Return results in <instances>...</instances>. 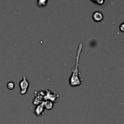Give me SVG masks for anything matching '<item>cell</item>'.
<instances>
[{"label":"cell","mask_w":124,"mask_h":124,"mask_svg":"<svg viewBox=\"0 0 124 124\" xmlns=\"http://www.w3.org/2000/svg\"><path fill=\"white\" fill-rule=\"evenodd\" d=\"M83 43H80L78 45V48L77 50V54L76 57H75V65L74 66V68L72 70V73H71V76L69 78V85L72 87H76V86H79L81 85L82 84V80L80 78V71H79V61H80V54L81 52L83 50Z\"/></svg>","instance_id":"1"},{"label":"cell","mask_w":124,"mask_h":124,"mask_svg":"<svg viewBox=\"0 0 124 124\" xmlns=\"http://www.w3.org/2000/svg\"><path fill=\"white\" fill-rule=\"evenodd\" d=\"M45 92V94L44 98H43L44 101L49 100V101H51L54 103L57 100V99L60 97V94L52 92L50 89H46Z\"/></svg>","instance_id":"2"},{"label":"cell","mask_w":124,"mask_h":124,"mask_svg":"<svg viewBox=\"0 0 124 124\" xmlns=\"http://www.w3.org/2000/svg\"><path fill=\"white\" fill-rule=\"evenodd\" d=\"M45 94V91H37L34 92V98L32 101V104L34 105V106H37L39 104L42 103L44 100H43V98H44V96Z\"/></svg>","instance_id":"3"},{"label":"cell","mask_w":124,"mask_h":124,"mask_svg":"<svg viewBox=\"0 0 124 124\" xmlns=\"http://www.w3.org/2000/svg\"><path fill=\"white\" fill-rule=\"evenodd\" d=\"M29 85H30V84L28 81L26 77L23 76L22 80L19 83V86H20V93L21 95H25L27 93V91H28V89L29 87Z\"/></svg>","instance_id":"4"},{"label":"cell","mask_w":124,"mask_h":124,"mask_svg":"<svg viewBox=\"0 0 124 124\" xmlns=\"http://www.w3.org/2000/svg\"><path fill=\"white\" fill-rule=\"evenodd\" d=\"M34 114L37 117H39L40 116L44 115V113H45V107H44L43 102L42 103L39 104L38 105L35 106V108L34 110Z\"/></svg>","instance_id":"5"},{"label":"cell","mask_w":124,"mask_h":124,"mask_svg":"<svg viewBox=\"0 0 124 124\" xmlns=\"http://www.w3.org/2000/svg\"><path fill=\"white\" fill-rule=\"evenodd\" d=\"M92 17H93V20L95 21V22H101L103 18H104V15L103 14L100 12V11H96L93 13V15H92Z\"/></svg>","instance_id":"6"},{"label":"cell","mask_w":124,"mask_h":124,"mask_svg":"<svg viewBox=\"0 0 124 124\" xmlns=\"http://www.w3.org/2000/svg\"><path fill=\"white\" fill-rule=\"evenodd\" d=\"M43 104H44V107L45 109L48 110H50L53 109V106H54V103L51 101L49 100H46V101H43Z\"/></svg>","instance_id":"7"},{"label":"cell","mask_w":124,"mask_h":124,"mask_svg":"<svg viewBox=\"0 0 124 124\" xmlns=\"http://www.w3.org/2000/svg\"><path fill=\"white\" fill-rule=\"evenodd\" d=\"M48 3V1L47 0H39L37 1V5L38 7H46Z\"/></svg>","instance_id":"8"},{"label":"cell","mask_w":124,"mask_h":124,"mask_svg":"<svg viewBox=\"0 0 124 124\" xmlns=\"http://www.w3.org/2000/svg\"><path fill=\"white\" fill-rule=\"evenodd\" d=\"M7 87L9 90H12L14 89L15 88V83L12 82V81H9L7 84Z\"/></svg>","instance_id":"9"},{"label":"cell","mask_w":124,"mask_h":124,"mask_svg":"<svg viewBox=\"0 0 124 124\" xmlns=\"http://www.w3.org/2000/svg\"><path fill=\"white\" fill-rule=\"evenodd\" d=\"M120 30H121V31H124V24H122V25L120 26Z\"/></svg>","instance_id":"10"},{"label":"cell","mask_w":124,"mask_h":124,"mask_svg":"<svg viewBox=\"0 0 124 124\" xmlns=\"http://www.w3.org/2000/svg\"><path fill=\"white\" fill-rule=\"evenodd\" d=\"M93 2H94V3H96V4H102V3H104V1H102L101 2H99V1H93Z\"/></svg>","instance_id":"11"}]
</instances>
